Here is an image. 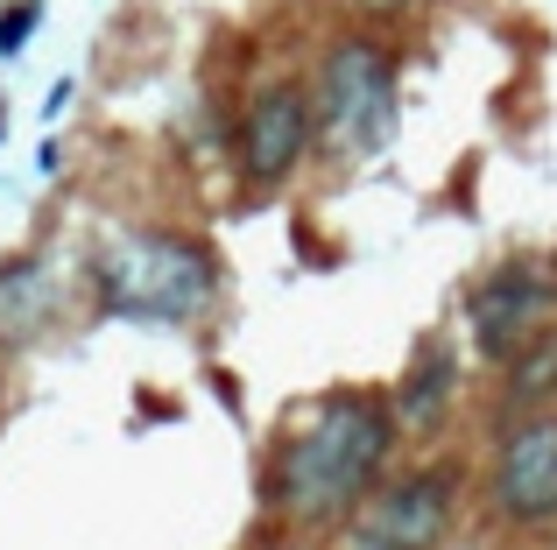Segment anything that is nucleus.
Returning <instances> with one entry per match:
<instances>
[{"mask_svg":"<svg viewBox=\"0 0 557 550\" xmlns=\"http://www.w3.org/2000/svg\"><path fill=\"white\" fill-rule=\"evenodd\" d=\"M451 523V473H409V480L381 487L360 501L346 550H437Z\"/></svg>","mask_w":557,"mask_h":550,"instance_id":"nucleus-4","label":"nucleus"},{"mask_svg":"<svg viewBox=\"0 0 557 550\" xmlns=\"http://www.w3.org/2000/svg\"><path fill=\"white\" fill-rule=\"evenodd\" d=\"M445 388H451V360H445V353H423L417 382H409V396H403V416H409V424H423V416H437V402H445Z\"/></svg>","mask_w":557,"mask_h":550,"instance_id":"nucleus-10","label":"nucleus"},{"mask_svg":"<svg viewBox=\"0 0 557 550\" xmlns=\"http://www.w3.org/2000/svg\"><path fill=\"white\" fill-rule=\"evenodd\" d=\"M99 303L135 325H190L212 303V254L177 234H113L99 248Z\"/></svg>","mask_w":557,"mask_h":550,"instance_id":"nucleus-2","label":"nucleus"},{"mask_svg":"<svg viewBox=\"0 0 557 550\" xmlns=\"http://www.w3.org/2000/svg\"><path fill=\"white\" fill-rule=\"evenodd\" d=\"M557 311V268H536V262H508L494 268L487 283L473 289V339L487 360H516L536 332L550 325Z\"/></svg>","mask_w":557,"mask_h":550,"instance_id":"nucleus-5","label":"nucleus"},{"mask_svg":"<svg viewBox=\"0 0 557 550\" xmlns=\"http://www.w3.org/2000/svg\"><path fill=\"white\" fill-rule=\"evenodd\" d=\"M36 0H22V8H14V14H0V57H14V50H22V42H28V28H36Z\"/></svg>","mask_w":557,"mask_h":550,"instance_id":"nucleus-11","label":"nucleus"},{"mask_svg":"<svg viewBox=\"0 0 557 550\" xmlns=\"http://www.w3.org/2000/svg\"><path fill=\"white\" fill-rule=\"evenodd\" d=\"M64 107H71V78H57V85H50V107H42V113H50V121H57V113H64Z\"/></svg>","mask_w":557,"mask_h":550,"instance_id":"nucleus-12","label":"nucleus"},{"mask_svg":"<svg viewBox=\"0 0 557 550\" xmlns=\"http://www.w3.org/2000/svg\"><path fill=\"white\" fill-rule=\"evenodd\" d=\"M395 445V416L374 396H332L297 438L283 445L269 473L275 509H289L297 523H332V515L360 509Z\"/></svg>","mask_w":557,"mask_h":550,"instance_id":"nucleus-1","label":"nucleus"},{"mask_svg":"<svg viewBox=\"0 0 557 550\" xmlns=\"http://www.w3.org/2000/svg\"><path fill=\"white\" fill-rule=\"evenodd\" d=\"M494 501L516 523H544L557 515V416H536L508 438L502 473H494Z\"/></svg>","mask_w":557,"mask_h":550,"instance_id":"nucleus-7","label":"nucleus"},{"mask_svg":"<svg viewBox=\"0 0 557 550\" xmlns=\"http://www.w3.org/2000/svg\"><path fill=\"white\" fill-rule=\"evenodd\" d=\"M544 388H557V332L550 325L516 353V402H536Z\"/></svg>","mask_w":557,"mask_h":550,"instance_id":"nucleus-9","label":"nucleus"},{"mask_svg":"<svg viewBox=\"0 0 557 550\" xmlns=\"http://www.w3.org/2000/svg\"><path fill=\"white\" fill-rule=\"evenodd\" d=\"M50 268L42 262H0V346H28L50 325Z\"/></svg>","mask_w":557,"mask_h":550,"instance_id":"nucleus-8","label":"nucleus"},{"mask_svg":"<svg viewBox=\"0 0 557 550\" xmlns=\"http://www.w3.org/2000/svg\"><path fill=\"white\" fill-rule=\"evenodd\" d=\"M368 8H403V0H368Z\"/></svg>","mask_w":557,"mask_h":550,"instance_id":"nucleus-13","label":"nucleus"},{"mask_svg":"<svg viewBox=\"0 0 557 550\" xmlns=\"http://www.w3.org/2000/svg\"><path fill=\"white\" fill-rule=\"evenodd\" d=\"M311 149V99L297 85H261L240 113V170L247 184H283Z\"/></svg>","mask_w":557,"mask_h":550,"instance_id":"nucleus-6","label":"nucleus"},{"mask_svg":"<svg viewBox=\"0 0 557 550\" xmlns=\"http://www.w3.org/2000/svg\"><path fill=\"white\" fill-rule=\"evenodd\" d=\"M318 127L332 149L346 155H374L395 127V64L374 42H339L318 71Z\"/></svg>","mask_w":557,"mask_h":550,"instance_id":"nucleus-3","label":"nucleus"}]
</instances>
